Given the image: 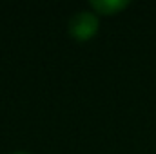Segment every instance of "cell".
<instances>
[{
	"mask_svg": "<svg viewBox=\"0 0 156 154\" xmlns=\"http://www.w3.org/2000/svg\"><path fill=\"white\" fill-rule=\"evenodd\" d=\"M98 26L100 22H98L96 13L80 11L69 20V35L78 42H87L96 35Z\"/></svg>",
	"mask_w": 156,
	"mask_h": 154,
	"instance_id": "obj_1",
	"label": "cell"
},
{
	"mask_svg": "<svg viewBox=\"0 0 156 154\" xmlns=\"http://www.w3.org/2000/svg\"><path fill=\"white\" fill-rule=\"evenodd\" d=\"M127 5H129V2H125V0H93L91 2V7L98 15H105V16L118 15Z\"/></svg>",
	"mask_w": 156,
	"mask_h": 154,
	"instance_id": "obj_2",
	"label": "cell"
},
{
	"mask_svg": "<svg viewBox=\"0 0 156 154\" xmlns=\"http://www.w3.org/2000/svg\"><path fill=\"white\" fill-rule=\"evenodd\" d=\"M13 154H29V152H13Z\"/></svg>",
	"mask_w": 156,
	"mask_h": 154,
	"instance_id": "obj_3",
	"label": "cell"
}]
</instances>
